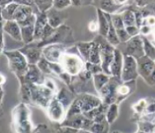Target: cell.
Segmentation results:
<instances>
[{
  "label": "cell",
  "instance_id": "1",
  "mask_svg": "<svg viewBox=\"0 0 155 133\" xmlns=\"http://www.w3.org/2000/svg\"><path fill=\"white\" fill-rule=\"evenodd\" d=\"M12 125L15 133H33L31 111L27 103H20L12 111Z\"/></svg>",
  "mask_w": 155,
  "mask_h": 133
},
{
  "label": "cell",
  "instance_id": "2",
  "mask_svg": "<svg viewBox=\"0 0 155 133\" xmlns=\"http://www.w3.org/2000/svg\"><path fill=\"white\" fill-rule=\"evenodd\" d=\"M103 102L99 97L91 93L81 94L76 97L71 106L67 111V117H72L74 115L86 114L90 111L98 107ZM66 117V118H67Z\"/></svg>",
  "mask_w": 155,
  "mask_h": 133
},
{
  "label": "cell",
  "instance_id": "3",
  "mask_svg": "<svg viewBox=\"0 0 155 133\" xmlns=\"http://www.w3.org/2000/svg\"><path fill=\"white\" fill-rule=\"evenodd\" d=\"M5 56L8 59V66L12 73L22 82L28 73L29 63L25 56L19 50L6 51Z\"/></svg>",
  "mask_w": 155,
  "mask_h": 133
},
{
  "label": "cell",
  "instance_id": "4",
  "mask_svg": "<svg viewBox=\"0 0 155 133\" xmlns=\"http://www.w3.org/2000/svg\"><path fill=\"white\" fill-rule=\"evenodd\" d=\"M28 84L30 87V103L47 110L56 93L48 88L44 84Z\"/></svg>",
  "mask_w": 155,
  "mask_h": 133
},
{
  "label": "cell",
  "instance_id": "5",
  "mask_svg": "<svg viewBox=\"0 0 155 133\" xmlns=\"http://www.w3.org/2000/svg\"><path fill=\"white\" fill-rule=\"evenodd\" d=\"M95 41L98 43L101 55V66L103 70V73L110 76V66L114 60L115 47L111 45L107 39L99 35L95 38ZM111 77V76H110Z\"/></svg>",
  "mask_w": 155,
  "mask_h": 133
},
{
  "label": "cell",
  "instance_id": "6",
  "mask_svg": "<svg viewBox=\"0 0 155 133\" xmlns=\"http://www.w3.org/2000/svg\"><path fill=\"white\" fill-rule=\"evenodd\" d=\"M60 64L64 71L71 77L78 76L85 69L86 63H84L82 57L76 53H65L61 59Z\"/></svg>",
  "mask_w": 155,
  "mask_h": 133
},
{
  "label": "cell",
  "instance_id": "7",
  "mask_svg": "<svg viewBox=\"0 0 155 133\" xmlns=\"http://www.w3.org/2000/svg\"><path fill=\"white\" fill-rule=\"evenodd\" d=\"M116 48L122 53L123 56H130L136 60L145 56L142 35L133 37L126 43H121Z\"/></svg>",
  "mask_w": 155,
  "mask_h": 133
},
{
  "label": "cell",
  "instance_id": "8",
  "mask_svg": "<svg viewBox=\"0 0 155 133\" xmlns=\"http://www.w3.org/2000/svg\"><path fill=\"white\" fill-rule=\"evenodd\" d=\"M122 83H123L121 81L120 77H110L109 83L98 92L99 97L101 98L102 102L107 105L117 103V88Z\"/></svg>",
  "mask_w": 155,
  "mask_h": 133
},
{
  "label": "cell",
  "instance_id": "9",
  "mask_svg": "<svg viewBox=\"0 0 155 133\" xmlns=\"http://www.w3.org/2000/svg\"><path fill=\"white\" fill-rule=\"evenodd\" d=\"M139 76L137 60L130 56H124V63L120 79L123 83L135 81Z\"/></svg>",
  "mask_w": 155,
  "mask_h": 133
},
{
  "label": "cell",
  "instance_id": "10",
  "mask_svg": "<svg viewBox=\"0 0 155 133\" xmlns=\"http://www.w3.org/2000/svg\"><path fill=\"white\" fill-rule=\"evenodd\" d=\"M67 52L66 46L62 43H54L42 48V57L51 63H60L63 54Z\"/></svg>",
  "mask_w": 155,
  "mask_h": 133
},
{
  "label": "cell",
  "instance_id": "11",
  "mask_svg": "<svg viewBox=\"0 0 155 133\" xmlns=\"http://www.w3.org/2000/svg\"><path fill=\"white\" fill-rule=\"evenodd\" d=\"M47 114L50 120L60 124L63 122L67 117V110L63 105L57 100L56 96L47 108Z\"/></svg>",
  "mask_w": 155,
  "mask_h": 133
},
{
  "label": "cell",
  "instance_id": "12",
  "mask_svg": "<svg viewBox=\"0 0 155 133\" xmlns=\"http://www.w3.org/2000/svg\"><path fill=\"white\" fill-rule=\"evenodd\" d=\"M93 121L88 119L83 114L74 115L72 117H67L63 122L60 124L63 127H68L76 130H89Z\"/></svg>",
  "mask_w": 155,
  "mask_h": 133
},
{
  "label": "cell",
  "instance_id": "13",
  "mask_svg": "<svg viewBox=\"0 0 155 133\" xmlns=\"http://www.w3.org/2000/svg\"><path fill=\"white\" fill-rule=\"evenodd\" d=\"M19 51L25 56L29 64L37 65L42 57V48H39L36 42L27 44Z\"/></svg>",
  "mask_w": 155,
  "mask_h": 133
},
{
  "label": "cell",
  "instance_id": "14",
  "mask_svg": "<svg viewBox=\"0 0 155 133\" xmlns=\"http://www.w3.org/2000/svg\"><path fill=\"white\" fill-rule=\"evenodd\" d=\"M45 77L44 74L41 73L38 65L29 64L28 73L24 77V78L20 83H29V84H37V85H43Z\"/></svg>",
  "mask_w": 155,
  "mask_h": 133
},
{
  "label": "cell",
  "instance_id": "15",
  "mask_svg": "<svg viewBox=\"0 0 155 133\" xmlns=\"http://www.w3.org/2000/svg\"><path fill=\"white\" fill-rule=\"evenodd\" d=\"M111 20H112L114 29L116 30V33H117L118 38L120 39V43H126V42L129 41L131 37L127 32L121 14H120V13L111 14Z\"/></svg>",
  "mask_w": 155,
  "mask_h": 133
},
{
  "label": "cell",
  "instance_id": "16",
  "mask_svg": "<svg viewBox=\"0 0 155 133\" xmlns=\"http://www.w3.org/2000/svg\"><path fill=\"white\" fill-rule=\"evenodd\" d=\"M137 63L139 75L144 80L147 79L155 70V62L146 56L137 59Z\"/></svg>",
  "mask_w": 155,
  "mask_h": 133
},
{
  "label": "cell",
  "instance_id": "17",
  "mask_svg": "<svg viewBox=\"0 0 155 133\" xmlns=\"http://www.w3.org/2000/svg\"><path fill=\"white\" fill-rule=\"evenodd\" d=\"M126 1H95L93 2L94 4L97 7V9L103 11L104 13L109 14H114L117 13L118 10L123 6L124 4H126Z\"/></svg>",
  "mask_w": 155,
  "mask_h": 133
},
{
  "label": "cell",
  "instance_id": "18",
  "mask_svg": "<svg viewBox=\"0 0 155 133\" xmlns=\"http://www.w3.org/2000/svg\"><path fill=\"white\" fill-rule=\"evenodd\" d=\"M64 13H61V11L57 10L52 7L51 9L47 12L48 24L55 29L60 28L61 26H62L65 19H67V15Z\"/></svg>",
  "mask_w": 155,
  "mask_h": 133
},
{
  "label": "cell",
  "instance_id": "19",
  "mask_svg": "<svg viewBox=\"0 0 155 133\" xmlns=\"http://www.w3.org/2000/svg\"><path fill=\"white\" fill-rule=\"evenodd\" d=\"M48 17L47 13H37V20L35 23V32H34V42H40L44 32L45 28L48 25Z\"/></svg>",
  "mask_w": 155,
  "mask_h": 133
},
{
  "label": "cell",
  "instance_id": "20",
  "mask_svg": "<svg viewBox=\"0 0 155 133\" xmlns=\"http://www.w3.org/2000/svg\"><path fill=\"white\" fill-rule=\"evenodd\" d=\"M33 9L31 6H27L23 4H19L18 9L15 12L13 20L16 21L21 26L28 20L33 15Z\"/></svg>",
  "mask_w": 155,
  "mask_h": 133
},
{
  "label": "cell",
  "instance_id": "21",
  "mask_svg": "<svg viewBox=\"0 0 155 133\" xmlns=\"http://www.w3.org/2000/svg\"><path fill=\"white\" fill-rule=\"evenodd\" d=\"M3 30L9 35L11 38L15 39L16 41H22L21 28L16 21H14V20L6 21L3 23Z\"/></svg>",
  "mask_w": 155,
  "mask_h": 133
},
{
  "label": "cell",
  "instance_id": "22",
  "mask_svg": "<svg viewBox=\"0 0 155 133\" xmlns=\"http://www.w3.org/2000/svg\"><path fill=\"white\" fill-rule=\"evenodd\" d=\"M56 97L61 104L63 105V107L67 110V111L70 108V107L71 106L73 101L76 98L75 93H73L70 89H67L66 87L61 88V90H59L56 94Z\"/></svg>",
  "mask_w": 155,
  "mask_h": 133
},
{
  "label": "cell",
  "instance_id": "23",
  "mask_svg": "<svg viewBox=\"0 0 155 133\" xmlns=\"http://www.w3.org/2000/svg\"><path fill=\"white\" fill-rule=\"evenodd\" d=\"M124 56L120 51L117 48L114 51V60L112 62L110 66V76L115 77H120L122 68H123Z\"/></svg>",
  "mask_w": 155,
  "mask_h": 133
},
{
  "label": "cell",
  "instance_id": "24",
  "mask_svg": "<svg viewBox=\"0 0 155 133\" xmlns=\"http://www.w3.org/2000/svg\"><path fill=\"white\" fill-rule=\"evenodd\" d=\"M97 17H98L97 22L99 25V33L103 38H106L108 32H109V29H110L107 13H104L103 11L97 9Z\"/></svg>",
  "mask_w": 155,
  "mask_h": 133
},
{
  "label": "cell",
  "instance_id": "25",
  "mask_svg": "<svg viewBox=\"0 0 155 133\" xmlns=\"http://www.w3.org/2000/svg\"><path fill=\"white\" fill-rule=\"evenodd\" d=\"M19 4L17 2L11 1V3H8L7 6H5L3 9H1V16L2 19L6 21H10L13 20V17L15 14L16 10L18 9Z\"/></svg>",
  "mask_w": 155,
  "mask_h": 133
},
{
  "label": "cell",
  "instance_id": "26",
  "mask_svg": "<svg viewBox=\"0 0 155 133\" xmlns=\"http://www.w3.org/2000/svg\"><path fill=\"white\" fill-rule=\"evenodd\" d=\"M110 79V76L104 73L93 75V83H94L95 91L97 92H100L104 86L109 83Z\"/></svg>",
  "mask_w": 155,
  "mask_h": 133
},
{
  "label": "cell",
  "instance_id": "27",
  "mask_svg": "<svg viewBox=\"0 0 155 133\" xmlns=\"http://www.w3.org/2000/svg\"><path fill=\"white\" fill-rule=\"evenodd\" d=\"M133 83V81H132V82H130V83H122V84H120V85L118 87V105H119V102H121L124 99L126 98L127 97H129V96L132 93V92H134V89L133 87H132V86H131V83Z\"/></svg>",
  "mask_w": 155,
  "mask_h": 133
},
{
  "label": "cell",
  "instance_id": "28",
  "mask_svg": "<svg viewBox=\"0 0 155 133\" xmlns=\"http://www.w3.org/2000/svg\"><path fill=\"white\" fill-rule=\"evenodd\" d=\"M108 20H109V24H110V29H109V32H108V35L106 37L107 41L110 43L111 45H113L114 47H117L120 44V39L118 38V35L116 33V30L114 29V25H113V22L111 20V14L107 13Z\"/></svg>",
  "mask_w": 155,
  "mask_h": 133
},
{
  "label": "cell",
  "instance_id": "29",
  "mask_svg": "<svg viewBox=\"0 0 155 133\" xmlns=\"http://www.w3.org/2000/svg\"><path fill=\"white\" fill-rule=\"evenodd\" d=\"M22 31V41L26 44H30L34 42V32H35V24L32 25L20 27Z\"/></svg>",
  "mask_w": 155,
  "mask_h": 133
},
{
  "label": "cell",
  "instance_id": "30",
  "mask_svg": "<svg viewBox=\"0 0 155 133\" xmlns=\"http://www.w3.org/2000/svg\"><path fill=\"white\" fill-rule=\"evenodd\" d=\"M88 63L96 64V65H101V63L98 43L95 40L93 41V44H92L91 49V53H90V55H89Z\"/></svg>",
  "mask_w": 155,
  "mask_h": 133
},
{
  "label": "cell",
  "instance_id": "31",
  "mask_svg": "<svg viewBox=\"0 0 155 133\" xmlns=\"http://www.w3.org/2000/svg\"><path fill=\"white\" fill-rule=\"evenodd\" d=\"M110 129V124L104 120L101 122H93L89 130L92 133H108Z\"/></svg>",
  "mask_w": 155,
  "mask_h": 133
},
{
  "label": "cell",
  "instance_id": "32",
  "mask_svg": "<svg viewBox=\"0 0 155 133\" xmlns=\"http://www.w3.org/2000/svg\"><path fill=\"white\" fill-rule=\"evenodd\" d=\"M118 117H119V105L117 103H113V104L110 105L107 109V111H106V114H105L106 121L110 125L115 121Z\"/></svg>",
  "mask_w": 155,
  "mask_h": 133
},
{
  "label": "cell",
  "instance_id": "33",
  "mask_svg": "<svg viewBox=\"0 0 155 133\" xmlns=\"http://www.w3.org/2000/svg\"><path fill=\"white\" fill-rule=\"evenodd\" d=\"M93 42H88V43H79L76 44L77 49L81 53V56L84 60L88 62L89 60V55L91 53V49Z\"/></svg>",
  "mask_w": 155,
  "mask_h": 133
},
{
  "label": "cell",
  "instance_id": "34",
  "mask_svg": "<svg viewBox=\"0 0 155 133\" xmlns=\"http://www.w3.org/2000/svg\"><path fill=\"white\" fill-rule=\"evenodd\" d=\"M142 38L145 56L155 62V46L146 37L142 36Z\"/></svg>",
  "mask_w": 155,
  "mask_h": 133
},
{
  "label": "cell",
  "instance_id": "35",
  "mask_svg": "<svg viewBox=\"0 0 155 133\" xmlns=\"http://www.w3.org/2000/svg\"><path fill=\"white\" fill-rule=\"evenodd\" d=\"M121 16H122V19H123L124 24L125 26V29L129 28V27L136 26L135 15H134V13L132 10L128 9L124 11L123 13H121Z\"/></svg>",
  "mask_w": 155,
  "mask_h": 133
},
{
  "label": "cell",
  "instance_id": "36",
  "mask_svg": "<svg viewBox=\"0 0 155 133\" xmlns=\"http://www.w3.org/2000/svg\"><path fill=\"white\" fill-rule=\"evenodd\" d=\"M38 66L39 67V69L41 70V73L43 74H47V75H53L52 71L51 69V66H50V63L45 59L44 57H42L41 58V60L39 61V63L38 64Z\"/></svg>",
  "mask_w": 155,
  "mask_h": 133
},
{
  "label": "cell",
  "instance_id": "37",
  "mask_svg": "<svg viewBox=\"0 0 155 133\" xmlns=\"http://www.w3.org/2000/svg\"><path fill=\"white\" fill-rule=\"evenodd\" d=\"M34 3L41 13H47L53 7V1H34Z\"/></svg>",
  "mask_w": 155,
  "mask_h": 133
},
{
  "label": "cell",
  "instance_id": "38",
  "mask_svg": "<svg viewBox=\"0 0 155 133\" xmlns=\"http://www.w3.org/2000/svg\"><path fill=\"white\" fill-rule=\"evenodd\" d=\"M139 131H142L146 133H153L155 130V126L149 121H139Z\"/></svg>",
  "mask_w": 155,
  "mask_h": 133
},
{
  "label": "cell",
  "instance_id": "39",
  "mask_svg": "<svg viewBox=\"0 0 155 133\" xmlns=\"http://www.w3.org/2000/svg\"><path fill=\"white\" fill-rule=\"evenodd\" d=\"M85 68H86L88 72H90V73H91L92 75H95V74H98V73H103V70H102L101 65H96V64L91 63H88V62H86V63Z\"/></svg>",
  "mask_w": 155,
  "mask_h": 133
},
{
  "label": "cell",
  "instance_id": "40",
  "mask_svg": "<svg viewBox=\"0 0 155 133\" xmlns=\"http://www.w3.org/2000/svg\"><path fill=\"white\" fill-rule=\"evenodd\" d=\"M146 107H147V101L144 99H141L137 103L133 106L134 111H135L138 114H141V113H144Z\"/></svg>",
  "mask_w": 155,
  "mask_h": 133
},
{
  "label": "cell",
  "instance_id": "41",
  "mask_svg": "<svg viewBox=\"0 0 155 133\" xmlns=\"http://www.w3.org/2000/svg\"><path fill=\"white\" fill-rule=\"evenodd\" d=\"M71 4H72L71 1H53V8L59 11L63 10Z\"/></svg>",
  "mask_w": 155,
  "mask_h": 133
},
{
  "label": "cell",
  "instance_id": "42",
  "mask_svg": "<svg viewBox=\"0 0 155 133\" xmlns=\"http://www.w3.org/2000/svg\"><path fill=\"white\" fill-rule=\"evenodd\" d=\"M44 85L49 88L50 90H51L52 92H55L56 94L58 92V90L57 88V86L55 84V83L53 82V80L51 79V78H47L46 77V79H45V82H44Z\"/></svg>",
  "mask_w": 155,
  "mask_h": 133
},
{
  "label": "cell",
  "instance_id": "43",
  "mask_svg": "<svg viewBox=\"0 0 155 133\" xmlns=\"http://www.w3.org/2000/svg\"><path fill=\"white\" fill-rule=\"evenodd\" d=\"M33 133H52L51 130L49 129V127L45 125V124H41V125H38V127H35L34 131Z\"/></svg>",
  "mask_w": 155,
  "mask_h": 133
},
{
  "label": "cell",
  "instance_id": "44",
  "mask_svg": "<svg viewBox=\"0 0 155 133\" xmlns=\"http://www.w3.org/2000/svg\"><path fill=\"white\" fill-rule=\"evenodd\" d=\"M79 130H76V129H73L71 127H63V126H61L56 131L55 133H77Z\"/></svg>",
  "mask_w": 155,
  "mask_h": 133
},
{
  "label": "cell",
  "instance_id": "45",
  "mask_svg": "<svg viewBox=\"0 0 155 133\" xmlns=\"http://www.w3.org/2000/svg\"><path fill=\"white\" fill-rule=\"evenodd\" d=\"M153 31V29L152 27L148 25H143L139 29V32H140L142 36H148L149 34H152Z\"/></svg>",
  "mask_w": 155,
  "mask_h": 133
},
{
  "label": "cell",
  "instance_id": "46",
  "mask_svg": "<svg viewBox=\"0 0 155 133\" xmlns=\"http://www.w3.org/2000/svg\"><path fill=\"white\" fill-rule=\"evenodd\" d=\"M155 113V100L151 101L149 105L147 104L144 114H153Z\"/></svg>",
  "mask_w": 155,
  "mask_h": 133
},
{
  "label": "cell",
  "instance_id": "47",
  "mask_svg": "<svg viewBox=\"0 0 155 133\" xmlns=\"http://www.w3.org/2000/svg\"><path fill=\"white\" fill-rule=\"evenodd\" d=\"M143 25H148L150 26V27L155 26V17L149 16L144 19L143 22Z\"/></svg>",
  "mask_w": 155,
  "mask_h": 133
},
{
  "label": "cell",
  "instance_id": "48",
  "mask_svg": "<svg viewBox=\"0 0 155 133\" xmlns=\"http://www.w3.org/2000/svg\"><path fill=\"white\" fill-rule=\"evenodd\" d=\"M89 30L91 31V32H96V31H98L99 32V25H98V22H95V21H92L89 23Z\"/></svg>",
  "mask_w": 155,
  "mask_h": 133
},
{
  "label": "cell",
  "instance_id": "49",
  "mask_svg": "<svg viewBox=\"0 0 155 133\" xmlns=\"http://www.w3.org/2000/svg\"><path fill=\"white\" fill-rule=\"evenodd\" d=\"M145 81L150 85H155V70Z\"/></svg>",
  "mask_w": 155,
  "mask_h": 133
},
{
  "label": "cell",
  "instance_id": "50",
  "mask_svg": "<svg viewBox=\"0 0 155 133\" xmlns=\"http://www.w3.org/2000/svg\"><path fill=\"white\" fill-rule=\"evenodd\" d=\"M152 35H153V41L151 42V43H152L155 46V28H154V29H153V31Z\"/></svg>",
  "mask_w": 155,
  "mask_h": 133
},
{
  "label": "cell",
  "instance_id": "51",
  "mask_svg": "<svg viewBox=\"0 0 155 133\" xmlns=\"http://www.w3.org/2000/svg\"><path fill=\"white\" fill-rule=\"evenodd\" d=\"M77 133H92L88 130H79Z\"/></svg>",
  "mask_w": 155,
  "mask_h": 133
},
{
  "label": "cell",
  "instance_id": "52",
  "mask_svg": "<svg viewBox=\"0 0 155 133\" xmlns=\"http://www.w3.org/2000/svg\"><path fill=\"white\" fill-rule=\"evenodd\" d=\"M1 77H2V81H1V85H3V83H5V78L3 77V74H1Z\"/></svg>",
  "mask_w": 155,
  "mask_h": 133
},
{
  "label": "cell",
  "instance_id": "53",
  "mask_svg": "<svg viewBox=\"0 0 155 133\" xmlns=\"http://www.w3.org/2000/svg\"><path fill=\"white\" fill-rule=\"evenodd\" d=\"M136 133H146V132H144V131H139H139H137Z\"/></svg>",
  "mask_w": 155,
  "mask_h": 133
},
{
  "label": "cell",
  "instance_id": "54",
  "mask_svg": "<svg viewBox=\"0 0 155 133\" xmlns=\"http://www.w3.org/2000/svg\"><path fill=\"white\" fill-rule=\"evenodd\" d=\"M112 133H121V132H120V131H113V132Z\"/></svg>",
  "mask_w": 155,
  "mask_h": 133
}]
</instances>
